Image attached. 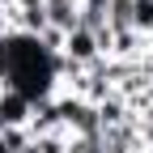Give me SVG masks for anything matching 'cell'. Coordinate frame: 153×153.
<instances>
[{
    "instance_id": "cell-5",
    "label": "cell",
    "mask_w": 153,
    "mask_h": 153,
    "mask_svg": "<svg viewBox=\"0 0 153 153\" xmlns=\"http://www.w3.org/2000/svg\"><path fill=\"white\" fill-rule=\"evenodd\" d=\"M0 153H9V149H4V140H0Z\"/></svg>"
},
{
    "instance_id": "cell-2",
    "label": "cell",
    "mask_w": 153,
    "mask_h": 153,
    "mask_svg": "<svg viewBox=\"0 0 153 153\" xmlns=\"http://www.w3.org/2000/svg\"><path fill=\"white\" fill-rule=\"evenodd\" d=\"M30 115H34V102L17 89H0V132L9 128H30Z\"/></svg>"
},
{
    "instance_id": "cell-1",
    "label": "cell",
    "mask_w": 153,
    "mask_h": 153,
    "mask_svg": "<svg viewBox=\"0 0 153 153\" xmlns=\"http://www.w3.org/2000/svg\"><path fill=\"white\" fill-rule=\"evenodd\" d=\"M4 55H9L4 89L26 94L30 102L55 98V89H60V55H51L30 34H4Z\"/></svg>"
},
{
    "instance_id": "cell-3",
    "label": "cell",
    "mask_w": 153,
    "mask_h": 153,
    "mask_svg": "<svg viewBox=\"0 0 153 153\" xmlns=\"http://www.w3.org/2000/svg\"><path fill=\"white\" fill-rule=\"evenodd\" d=\"M43 13H47V26L60 34L81 26V0H43Z\"/></svg>"
},
{
    "instance_id": "cell-4",
    "label": "cell",
    "mask_w": 153,
    "mask_h": 153,
    "mask_svg": "<svg viewBox=\"0 0 153 153\" xmlns=\"http://www.w3.org/2000/svg\"><path fill=\"white\" fill-rule=\"evenodd\" d=\"M128 30L149 38L153 34V0H132L128 4Z\"/></svg>"
}]
</instances>
